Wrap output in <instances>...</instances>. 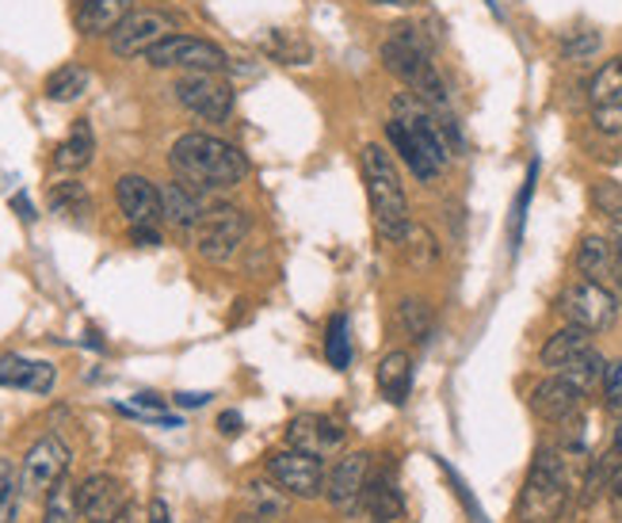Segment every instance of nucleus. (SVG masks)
<instances>
[{
	"label": "nucleus",
	"mask_w": 622,
	"mask_h": 523,
	"mask_svg": "<svg viewBox=\"0 0 622 523\" xmlns=\"http://www.w3.org/2000/svg\"><path fill=\"white\" fill-rule=\"evenodd\" d=\"M611 256H615V279L622 283V222L611 229Z\"/></svg>",
	"instance_id": "nucleus-40"
},
{
	"label": "nucleus",
	"mask_w": 622,
	"mask_h": 523,
	"mask_svg": "<svg viewBox=\"0 0 622 523\" xmlns=\"http://www.w3.org/2000/svg\"><path fill=\"white\" fill-rule=\"evenodd\" d=\"M54 382H58V371H54V363H47V359L0 356V386L31 390V393H50Z\"/></svg>",
	"instance_id": "nucleus-18"
},
{
	"label": "nucleus",
	"mask_w": 622,
	"mask_h": 523,
	"mask_svg": "<svg viewBox=\"0 0 622 523\" xmlns=\"http://www.w3.org/2000/svg\"><path fill=\"white\" fill-rule=\"evenodd\" d=\"M619 287H622V283H619Z\"/></svg>",
	"instance_id": "nucleus-49"
},
{
	"label": "nucleus",
	"mask_w": 622,
	"mask_h": 523,
	"mask_svg": "<svg viewBox=\"0 0 622 523\" xmlns=\"http://www.w3.org/2000/svg\"><path fill=\"white\" fill-rule=\"evenodd\" d=\"M245 501L261 523H283L290 516V493L275 482H264V478H253V482L245 485Z\"/></svg>",
	"instance_id": "nucleus-24"
},
{
	"label": "nucleus",
	"mask_w": 622,
	"mask_h": 523,
	"mask_svg": "<svg viewBox=\"0 0 622 523\" xmlns=\"http://www.w3.org/2000/svg\"><path fill=\"white\" fill-rule=\"evenodd\" d=\"M600 47H603L600 31H589V28L569 31V35L561 39V58H565V62H589V58L600 54Z\"/></svg>",
	"instance_id": "nucleus-36"
},
{
	"label": "nucleus",
	"mask_w": 622,
	"mask_h": 523,
	"mask_svg": "<svg viewBox=\"0 0 622 523\" xmlns=\"http://www.w3.org/2000/svg\"><path fill=\"white\" fill-rule=\"evenodd\" d=\"M233 523H261L256 516H241V520H233Z\"/></svg>",
	"instance_id": "nucleus-48"
},
{
	"label": "nucleus",
	"mask_w": 622,
	"mask_h": 523,
	"mask_svg": "<svg viewBox=\"0 0 622 523\" xmlns=\"http://www.w3.org/2000/svg\"><path fill=\"white\" fill-rule=\"evenodd\" d=\"M50 211L62 214V218H73V222H84L92 214V195L84 184H77V180H62V184L50 187Z\"/></svg>",
	"instance_id": "nucleus-29"
},
{
	"label": "nucleus",
	"mask_w": 622,
	"mask_h": 523,
	"mask_svg": "<svg viewBox=\"0 0 622 523\" xmlns=\"http://www.w3.org/2000/svg\"><path fill=\"white\" fill-rule=\"evenodd\" d=\"M531 409L547 424H569L581 417L584 409V390L577 382H569L565 375H550L531 390Z\"/></svg>",
	"instance_id": "nucleus-14"
},
{
	"label": "nucleus",
	"mask_w": 622,
	"mask_h": 523,
	"mask_svg": "<svg viewBox=\"0 0 622 523\" xmlns=\"http://www.w3.org/2000/svg\"><path fill=\"white\" fill-rule=\"evenodd\" d=\"M145 523H172V512H169V504L161 501H150V516H145Z\"/></svg>",
	"instance_id": "nucleus-42"
},
{
	"label": "nucleus",
	"mask_w": 622,
	"mask_h": 523,
	"mask_svg": "<svg viewBox=\"0 0 622 523\" xmlns=\"http://www.w3.org/2000/svg\"><path fill=\"white\" fill-rule=\"evenodd\" d=\"M397 248H401L405 260H409L412 268H428V264L439 256L436 237H431L425 226H417V222H409V229H405V237L397 242Z\"/></svg>",
	"instance_id": "nucleus-32"
},
{
	"label": "nucleus",
	"mask_w": 622,
	"mask_h": 523,
	"mask_svg": "<svg viewBox=\"0 0 622 523\" xmlns=\"http://www.w3.org/2000/svg\"><path fill=\"white\" fill-rule=\"evenodd\" d=\"M111 523H137V509H134V504H126V509L119 512V516L111 520Z\"/></svg>",
	"instance_id": "nucleus-45"
},
{
	"label": "nucleus",
	"mask_w": 622,
	"mask_h": 523,
	"mask_svg": "<svg viewBox=\"0 0 622 523\" xmlns=\"http://www.w3.org/2000/svg\"><path fill=\"white\" fill-rule=\"evenodd\" d=\"M558 314L565 317V325H581V329H589V332H603L615 325L619 298L611 295L608 283L581 276L558 295Z\"/></svg>",
	"instance_id": "nucleus-6"
},
{
	"label": "nucleus",
	"mask_w": 622,
	"mask_h": 523,
	"mask_svg": "<svg viewBox=\"0 0 622 523\" xmlns=\"http://www.w3.org/2000/svg\"><path fill=\"white\" fill-rule=\"evenodd\" d=\"M261 47L279 65H314V47L302 35H295V31H267Z\"/></svg>",
	"instance_id": "nucleus-27"
},
{
	"label": "nucleus",
	"mask_w": 622,
	"mask_h": 523,
	"mask_svg": "<svg viewBox=\"0 0 622 523\" xmlns=\"http://www.w3.org/2000/svg\"><path fill=\"white\" fill-rule=\"evenodd\" d=\"M397 329L409 340H425L431 332V306L425 298H401L397 306Z\"/></svg>",
	"instance_id": "nucleus-33"
},
{
	"label": "nucleus",
	"mask_w": 622,
	"mask_h": 523,
	"mask_svg": "<svg viewBox=\"0 0 622 523\" xmlns=\"http://www.w3.org/2000/svg\"><path fill=\"white\" fill-rule=\"evenodd\" d=\"M203 211H206L203 192H195L192 184H184V180H169V184H161V218L169 222V226L195 229V222L203 218Z\"/></svg>",
	"instance_id": "nucleus-19"
},
{
	"label": "nucleus",
	"mask_w": 622,
	"mask_h": 523,
	"mask_svg": "<svg viewBox=\"0 0 622 523\" xmlns=\"http://www.w3.org/2000/svg\"><path fill=\"white\" fill-rule=\"evenodd\" d=\"M145 62L153 70H206V73H222L230 65V54L211 39H195V35H169L164 42L145 54Z\"/></svg>",
	"instance_id": "nucleus-9"
},
{
	"label": "nucleus",
	"mask_w": 622,
	"mask_h": 523,
	"mask_svg": "<svg viewBox=\"0 0 622 523\" xmlns=\"http://www.w3.org/2000/svg\"><path fill=\"white\" fill-rule=\"evenodd\" d=\"M20 496H23V478L12 466V459H0V523H16L20 516Z\"/></svg>",
	"instance_id": "nucleus-34"
},
{
	"label": "nucleus",
	"mask_w": 622,
	"mask_h": 523,
	"mask_svg": "<svg viewBox=\"0 0 622 523\" xmlns=\"http://www.w3.org/2000/svg\"><path fill=\"white\" fill-rule=\"evenodd\" d=\"M592 203L600 207V214H608V218H622V184L615 180H595L592 184Z\"/></svg>",
	"instance_id": "nucleus-37"
},
{
	"label": "nucleus",
	"mask_w": 622,
	"mask_h": 523,
	"mask_svg": "<svg viewBox=\"0 0 622 523\" xmlns=\"http://www.w3.org/2000/svg\"><path fill=\"white\" fill-rule=\"evenodd\" d=\"M589 104H592V123L600 134L619 139L622 134V54L603 62L589 81Z\"/></svg>",
	"instance_id": "nucleus-11"
},
{
	"label": "nucleus",
	"mask_w": 622,
	"mask_h": 523,
	"mask_svg": "<svg viewBox=\"0 0 622 523\" xmlns=\"http://www.w3.org/2000/svg\"><path fill=\"white\" fill-rule=\"evenodd\" d=\"M115 203H119V211L126 214L131 226H157V222H164L161 218V187L137 173L119 176Z\"/></svg>",
	"instance_id": "nucleus-17"
},
{
	"label": "nucleus",
	"mask_w": 622,
	"mask_h": 523,
	"mask_svg": "<svg viewBox=\"0 0 622 523\" xmlns=\"http://www.w3.org/2000/svg\"><path fill=\"white\" fill-rule=\"evenodd\" d=\"M370 482V451H348L333 462L325 478V496L336 504L340 512L356 516L359 512V496Z\"/></svg>",
	"instance_id": "nucleus-13"
},
{
	"label": "nucleus",
	"mask_w": 622,
	"mask_h": 523,
	"mask_svg": "<svg viewBox=\"0 0 622 523\" xmlns=\"http://www.w3.org/2000/svg\"><path fill=\"white\" fill-rule=\"evenodd\" d=\"M126 489L115 474H89L77 485V509L84 523H111L126 509Z\"/></svg>",
	"instance_id": "nucleus-15"
},
{
	"label": "nucleus",
	"mask_w": 622,
	"mask_h": 523,
	"mask_svg": "<svg viewBox=\"0 0 622 523\" xmlns=\"http://www.w3.org/2000/svg\"><path fill=\"white\" fill-rule=\"evenodd\" d=\"M248 229H253V218L248 211L233 207V203H214V207L203 211V218L195 222V253L211 264H226L237 256V248L245 245Z\"/></svg>",
	"instance_id": "nucleus-5"
},
{
	"label": "nucleus",
	"mask_w": 622,
	"mask_h": 523,
	"mask_svg": "<svg viewBox=\"0 0 622 523\" xmlns=\"http://www.w3.org/2000/svg\"><path fill=\"white\" fill-rule=\"evenodd\" d=\"M81 520V509H77V485L69 482V474L47 493V512H42V523H77Z\"/></svg>",
	"instance_id": "nucleus-31"
},
{
	"label": "nucleus",
	"mask_w": 622,
	"mask_h": 523,
	"mask_svg": "<svg viewBox=\"0 0 622 523\" xmlns=\"http://www.w3.org/2000/svg\"><path fill=\"white\" fill-rule=\"evenodd\" d=\"M603 406H608V413L622 417V359L611 363L608 375H603Z\"/></svg>",
	"instance_id": "nucleus-38"
},
{
	"label": "nucleus",
	"mask_w": 622,
	"mask_h": 523,
	"mask_svg": "<svg viewBox=\"0 0 622 523\" xmlns=\"http://www.w3.org/2000/svg\"><path fill=\"white\" fill-rule=\"evenodd\" d=\"M211 401V393H176V406H184V409H198V406H206Z\"/></svg>",
	"instance_id": "nucleus-43"
},
{
	"label": "nucleus",
	"mask_w": 622,
	"mask_h": 523,
	"mask_svg": "<svg viewBox=\"0 0 622 523\" xmlns=\"http://www.w3.org/2000/svg\"><path fill=\"white\" fill-rule=\"evenodd\" d=\"M386 142H390V150L397 153V161H401V165L409 168V173L417 176L420 184H436L439 168L431 165L425 153H420V145L412 142V134L405 131V126L397 123V119H390V123H386Z\"/></svg>",
	"instance_id": "nucleus-25"
},
{
	"label": "nucleus",
	"mask_w": 622,
	"mask_h": 523,
	"mask_svg": "<svg viewBox=\"0 0 622 523\" xmlns=\"http://www.w3.org/2000/svg\"><path fill=\"white\" fill-rule=\"evenodd\" d=\"M375 382H378V393H383L390 406H405V401H409V390H412L409 351H386V356L378 359Z\"/></svg>",
	"instance_id": "nucleus-22"
},
{
	"label": "nucleus",
	"mask_w": 622,
	"mask_h": 523,
	"mask_svg": "<svg viewBox=\"0 0 622 523\" xmlns=\"http://www.w3.org/2000/svg\"><path fill=\"white\" fill-rule=\"evenodd\" d=\"M12 207L23 214V222H34V211H31V203L23 199V195H16V199H12Z\"/></svg>",
	"instance_id": "nucleus-44"
},
{
	"label": "nucleus",
	"mask_w": 622,
	"mask_h": 523,
	"mask_svg": "<svg viewBox=\"0 0 622 523\" xmlns=\"http://www.w3.org/2000/svg\"><path fill=\"white\" fill-rule=\"evenodd\" d=\"M69 474V448L58 435H42L39 443H31V451L23 454V493L28 496H47L62 478Z\"/></svg>",
	"instance_id": "nucleus-12"
},
{
	"label": "nucleus",
	"mask_w": 622,
	"mask_h": 523,
	"mask_svg": "<svg viewBox=\"0 0 622 523\" xmlns=\"http://www.w3.org/2000/svg\"><path fill=\"white\" fill-rule=\"evenodd\" d=\"M172 96H176L180 107L192 111L203 123H226L233 115V89L218 73H206V70L184 73L172 84Z\"/></svg>",
	"instance_id": "nucleus-8"
},
{
	"label": "nucleus",
	"mask_w": 622,
	"mask_h": 523,
	"mask_svg": "<svg viewBox=\"0 0 622 523\" xmlns=\"http://www.w3.org/2000/svg\"><path fill=\"white\" fill-rule=\"evenodd\" d=\"M569 504H573V482H569L565 454L539 448L516 501V523H561L569 516Z\"/></svg>",
	"instance_id": "nucleus-3"
},
{
	"label": "nucleus",
	"mask_w": 622,
	"mask_h": 523,
	"mask_svg": "<svg viewBox=\"0 0 622 523\" xmlns=\"http://www.w3.org/2000/svg\"><path fill=\"white\" fill-rule=\"evenodd\" d=\"M344 424L336 417H317V413H302L287 424V443L295 451H306L314 459H328L344 448Z\"/></svg>",
	"instance_id": "nucleus-16"
},
{
	"label": "nucleus",
	"mask_w": 622,
	"mask_h": 523,
	"mask_svg": "<svg viewBox=\"0 0 622 523\" xmlns=\"http://www.w3.org/2000/svg\"><path fill=\"white\" fill-rule=\"evenodd\" d=\"M325 359L336 371H348L351 367V321L348 314H333L325 329Z\"/></svg>",
	"instance_id": "nucleus-30"
},
{
	"label": "nucleus",
	"mask_w": 622,
	"mask_h": 523,
	"mask_svg": "<svg viewBox=\"0 0 622 523\" xmlns=\"http://www.w3.org/2000/svg\"><path fill=\"white\" fill-rule=\"evenodd\" d=\"M378 58L409 89V96H417L420 104L436 111H447V84L431 62V47L420 35V28H394V35L378 47Z\"/></svg>",
	"instance_id": "nucleus-4"
},
{
	"label": "nucleus",
	"mask_w": 622,
	"mask_h": 523,
	"mask_svg": "<svg viewBox=\"0 0 622 523\" xmlns=\"http://www.w3.org/2000/svg\"><path fill=\"white\" fill-rule=\"evenodd\" d=\"M241 424H245V420H241V413H233V409H226V413L218 417V432L222 435H237Z\"/></svg>",
	"instance_id": "nucleus-41"
},
{
	"label": "nucleus",
	"mask_w": 622,
	"mask_h": 523,
	"mask_svg": "<svg viewBox=\"0 0 622 523\" xmlns=\"http://www.w3.org/2000/svg\"><path fill=\"white\" fill-rule=\"evenodd\" d=\"M577 271H581L584 279H595V283L615 279V256H611V237H600V234L581 237V245H577Z\"/></svg>",
	"instance_id": "nucleus-26"
},
{
	"label": "nucleus",
	"mask_w": 622,
	"mask_h": 523,
	"mask_svg": "<svg viewBox=\"0 0 622 523\" xmlns=\"http://www.w3.org/2000/svg\"><path fill=\"white\" fill-rule=\"evenodd\" d=\"M131 242L142 245V248H157L161 234H157V226H131Z\"/></svg>",
	"instance_id": "nucleus-39"
},
{
	"label": "nucleus",
	"mask_w": 622,
	"mask_h": 523,
	"mask_svg": "<svg viewBox=\"0 0 622 523\" xmlns=\"http://www.w3.org/2000/svg\"><path fill=\"white\" fill-rule=\"evenodd\" d=\"M89 70L84 65H58L54 73L47 76V84H42V92H47V100H54V104H73V100H81L84 92H89Z\"/></svg>",
	"instance_id": "nucleus-28"
},
{
	"label": "nucleus",
	"mask_w": 622,
	"mask_h": 523,
	"mask_svg": "<svg viewBox=\"0 0 622 523\" xmlns=\"http://www.w3.org/2000/svg\"><path fill=\"white\" fill-rule=\"evenodd\" d=\"M363 184H367L370 218L386 245H397L409 229V199H405V184L397 173V161L386 145L367 142L363 145Z\"/></svg>",
	"instance_id": "nucleus-2"
},
{
	"label": "nucleus",
	"mask_w": 622,
	"mask_h": 523,
	"mask_svg": "<svg viewBox=\"0 0 622 523\" xmlns=\"http://www.w3.org/2000/svg\"><path fill=\"white\" fill-rule=\"evenodd\" d=\"M589 348H592V332L581 329V325H565V329H558L554 337H550L547 345H542L539 363L547 367V371L561 375L569 363H573V359H581Z\"/></svg>",
	"instance_id": "nucleus-21"
},
{
	"label": "nucleus",
	"mask_w": 622,
	"mask_h": 523,
	"mask_svg": "<svg viewBox=\"0 0 622 523\" xmlns=\"http://www.w3.org/2000/svg\"><path fill=\"white\" fill-rule=\"evenodd\" d=\"M131 12H134V0H81L73 23L84 39H100L111 35Z\"/></svg>",
	"instance_id": "nucleus-20"
},
{
	"label": "nucleus",
	"mask_w": 622,
	"mask_h": 523,
	"mask_svg": "<svg viewBox=\"0 0 622 523\" xmlns=\"http://www.w3.org/2000/svg\"><path fill=\"white\" fill-rule=\"evenodd\" d=\"M169 165L195 192H230L248 180V157L226 139L203 131H187L172 142Z\"/></svg>",
	"instance_id": "nucleus-1"
},
{
	"label": "nucleus",
	"mask_w": 622,
	"mask_h": 523,
	"mask_svg": "<svg viewBox=\"0 0 622 523\" xmlns=\"http://www.w3.org/2000/svg\"><path fill=\"white\" fill-rule=\"evenodd\" d=\"M92 153H96V134H92L89 119H77L69 139L54 150V168L58 173H81L92 165Z\"/></svg>",
	"instance_id": "nucleus-23"
},
{
	"label": "nucleus",
	"mask_w": 622,
	"mask_h": 523,
	"mask_svg": "<svg viewBox=\"0 0 622 523\" xmlns=\"http://www.w3.org/2000/svg\"><path fill=\"white\" fill-rule=\"evenodd\" d=\"M370 4H378V8H412L417 0H370Z\"/></svg>",
	"instance_id": "nucleus-46"
},
{
	"label": "nucleus",
	"mask_w": 622,
	"mask_h": 523,
	"mask_svg": "<svg viewBox=\"0 0 622 523\" xmlns=\"http://www.w3.org/2000/svg\"><path fill=\"white\" fill-rule=\"evenodd\" d=\"M267 474H272V482L279 489H287L295 501H317V496L325 493V466L322 459H314V454L306 451H275L267 454Z\"/></svg>",
	"instance_id": "nucleus-10"
},
{
	"label": "nucleus",
	"mask_w": 622,
	"mask_h": 523,
	"mask_svg": "<svg viewBox=\"0 0 622 523\" xmlns=\"http://www.w3.org/2000/svg\"><path fill=\"white\" fill-rule=\"evenodd\" d=\"M611 451H615V454H619V459H622V424L615 428V443H611Z\"/></svg>",
	"instance_id": "nucleus-47"
},
{
	"label": "nucleus",
	"mask_w": 622,
	"mask_h": 523,
	"mask_svg": "<svg viewBox=\"0 0 622 523\" xmlns=\"http://www.w3.org/2000/svg\"><path fill=\"white\" fill-rule=\"evenodd\" d=\"M561 375H565L569 382L581 386L584 393H589L592 386H600V382H603V375H608V359H603L600 351H595V345H592L581 359H573V363H569Z\"/></svg>",
	"instance_id": "nucleus-35"
},
{
	"label": "nucleus",
	"mask_w": 622,
	"mask_h": 523,
	"mask_svg": "<svg viewBox=\"0 0 622 523\" xmlns=\"http://www.w3.org/2000/svg\"><path fill=\"white\" fill-rule=\"evenodd\" d=\"M180 28V16L169 8H134L115 31H111V54L115 58H145L157 42Z\"/></svg>",
	"instance_id": "nucleus-7"
}]
</instances>
